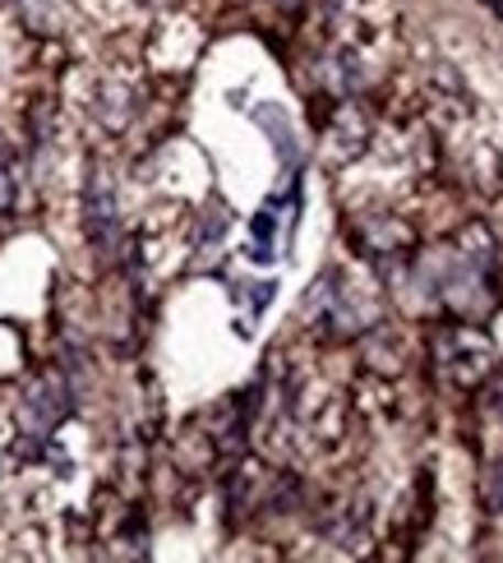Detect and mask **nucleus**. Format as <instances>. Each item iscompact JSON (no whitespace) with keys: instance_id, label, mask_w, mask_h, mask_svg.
I'll return each instance as SVG.
<instances>
[{"instance_id":"obj_6","label":"nucleus","mask_w":503,"mask_h":563,"mask_svg":"<svg viewBox=\"0 0 503 563\" xmlns=\"http://www.w3.org/2000/svg\"><path fill=\"white\" fill-rule=\"evenodd\" d=\"M0 208H10V157L0 153Z\"/></svg>"},{"instance_id":"obj_2","label":"nucleus","mask_w":503,"mask_h":563,"mask_svg":"<svg viewBox=\"0 0 503 563\" xmlns=\"http://www.w3.org/2000/svg\"><path fill=\"white\" fill-rule=\"evenodd\" d=\"M65 411H69V397H65V384L61 379H42L29 393V402H23V420H29V430H37V434L52 430Z\"/></svg>"},{"instance_id":"obj_4","label":"nucleus","mask_w":503,"mask_h":563,"mask_svg":"<svg viewBox=\"0 0 503 563\" xmlns=\"http://www.w3.org/2000/svg\"><path fill=\"white\" fill-rule=\"evenodd\" d=\"M490 504H494V512H503V457H494V466H490Z\"/></svg>"},{"instance_id":"obj_1","label":"nucleus","mask_w":503,"mask_h":563,"mask_svg":"<svg viewBox=\"0 0 503 563\" xmlns=\"http://www.w3.org/2000/svg\"><path fill=\"white\" fill-rule=\"evenodd\" d=\"M116 227H121V218H116V190L102 180V172H92V180H88V236L107 250L116 241Z\"/></svg>"},{"instance_id":"obj_5","label":"nucleus","mask_w":503,"mask_h":563,"mask_svg":"<svg viewBox=\"0 0 503 563\" xmlns=\"http://www.w3.org/2000/svg\"><path fill=\"white\" fill-rule=\"evenodd\" d=\"M23 14H29L37 33H46V0H23Z\"/></svg>"},{"instance_id":"obj_3","label":"nucleus","mask_w":503,"mask_h":563,"mask_svg":"<svg viewBox=\"0 0 503 563\" xmlns=\"http://www.w3.org/2000/svg\"><path fill=\"white\" fill-rule=\"evenodd\" d=\"M254 121L273 134V148L282 153V162L286 167H296V157H300V148H296V139H292V121L277 111V107H254Z\"/></svg>"}]
</instances>
